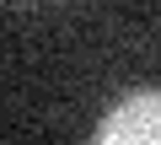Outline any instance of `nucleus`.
<instances>
[{
	"label": "nucleus",
	"instance_id": "nucleus-1",
	"mask_svg": "<svg viewBox=\"0 0 161 145\" xmlns=\"http://www.w3.org/2000/svg\"><path fill=\"white\" fill-rule=\"evenodd\" d=\"M97 145H161V86L124 92L92 129Z\"/></svg>",
	"mask_w": 161,
	"mask_h": 145
}]
</instances>
